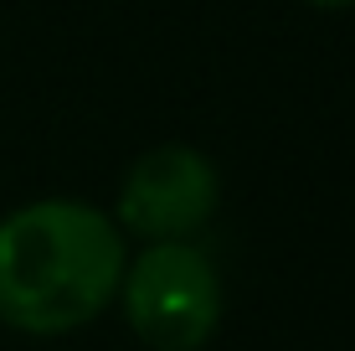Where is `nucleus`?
Returning <instances> with one entry per match:
<instances>
[{
  "mask_svg": "<svg viewBox=\"0 0 355 351\" xmlns=\"http://www.w3.org/2000/svg\"><path fill=\"white\" fill-rule=\"evenodd\" d=\"M124 316L150 351H201L222 320V279L201 248L150 243L119 279Z\"/></svg>",
  "mask_w": 355,
  "mask_h": 351,
  "instance_id": "nucleus-2",
  "label": "nucleus"
},
{
  "mask_svg": "<svg viewBox=\"0 0 355 351\" xmlns=\"http://www.w3.org/2000/svg\"><path fill=\"white\" fill-rule=\"evenodd\" d=\"M222 202V181L196 145H155L129 165L119 186V222L150 243H180L201 233Z\"/></svg>",
  "mask_w": 355,
  "mask_h": 351,
  "instance_id": "nucleus-3",
  "label": "nucleus"
},
{
  "mask_svg": "<svg viewBox=\"0 0 355 351\" xmlns=\"http://www.w3.org/2000/svg\"><path fill=\"white\" fill-rule=\"evenodd\" d=\"M124 233L88 202L46 197L0 217V320L67 336L98 320L124 279Z\"/></svg>",
  "mask_w": 355,
  "mask_h": 351,
  "instance_id": "nucleus-1",
  "label": "nucleus"
},
{
  "mask_svg": "<svg viewBox=\"0 0 355 351\" xmlns=\"http://www.w3.org/2000/svg\"><path fill=\"white\" fill-rule=\"evenodd\" d=\"M309 6H324V10H345V6H355V0H309Z\"/></svg>",
  "mask_w": 355,
  "mask_h": 351,
  "instance_id": "nucleus-4",
  "label": "nucleus"
}]
</instances>
